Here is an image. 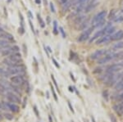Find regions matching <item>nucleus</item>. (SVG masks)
Here are the masks:
<instances>
[{
  "instance_id": "obj_32",
  "label": "nucleus",
  "mask_w": 123,
  "mask_h": 122,
  "mask_svg": "<svg viewBox=\"0 0 123 122\" xmlns=\"http://www.w3.org/2000/svg\"><path fill=\"white\" fill-rule=\"evenodd\" d=\"M102 70L101 67H97L94 70L93 72H94V74H100V73H102Z\"/></svg>"
},
{
  "instance_id": "obj_42",
  "label": "nucleus",
  "mask_w": 123,
  "mask_h": 122,
  "mask_svg": "<svg viewBox=\"0 0 123 122\" xmlns=\"http://www.w3.org/2000/svg\"><path fill=\"white\" fill-rule=\"evenodd\" d=\"M68 107H69V108H70V110L72 111V112L74 113V110H73V107H72V105H71V103L70 102H68Z\"/></svg>"
},
{
  "instance_id": "obj_7",
  "label": "nucleus",
  "mask_w": 123,
  "mask_h": 122,
  "mask_svg": "<svg viewBox=\"0 0 123 122\" xmlns=\"http://www.w3.org/2000/svg\"><path fill=\"white\" fill-rule=\"evenodd\" d=\"M11 81L13 83V84H15V85H19V84H21L25 82L23 75H20V74L19 75H15V76L11 77Z\"/></svg>"
},
{
  "instance_id": "obj_35",
  "label": "nucleus",
  "mask_w": 123,
  "mask_h": 122,
  "mask_svg": "<svg viewBox=\"0 0 123 122\" xmlns=\"http://www.w3.org/2000/svg\"><path fill=\"white\" fill-rule=\"evenodd\" d=\"M51 78H52V79H53V83H54V84H55L56 88H58V87H57V81H56V79H55V78H54V76H53V75H51Z\"/></svg>"
},
{
  "instance_id": "obj_34",
  "label": "nucleus",
  "mask_w": 123,
  "mask_h": 122,
  "mask_svg": "<svg viewBox=\"0 0 123 122\" xmlns=\"http://www.w3.org/2000/svg\"><path fill=\"white\" fill-rule=\"evenodd\" d=\"M29 25H30V26H31V30H32V32H33V33H35V28H34V25H33V24H32V22H31V20H29Z\"/></svg>"
},
{
  "instance_id": "obj_6",
  "label": "nucleus",
  "mask_w": 123,
  "mask_h": 122,
  "mask_svg": "<svg viewBox=\"0 0 123 122\" xmlns=\"http://www.w3.org/2000/svg\"><path fill=\"white\" fill-rule=\"evenodd\" d=\"M98 1H99V0H90V1L89 2L88 4H87V6L85 7V12H89L90 11L94 10V9L98 6Z\"/></svg>"
},
{
  "instance_id": "obj_54",
  "label": "nucleus",
  "mask_w": 123,
  "mask_h": 122,
  "mask_svg": "<svg viewBox=\"0 0 123 122\" xmlns=\"http://www.w3.org/2000/svg\"><path fill=\"white\" fill-rule=\"evenodd\" d=\"M3 71H4V70H3V69H2V68H0V75H1V74L3 73Z\"/></svg>"
},
{
  "instance_id": "obj_28",
  "label": "nucleus",
  "mask_w": 123,
  "mask_h": 122,
  "mask_svg": "<svg viewBox=\"0 0 123 122\" xmlns=\"http://www.w3.org/2000/svg\"><path fill=\"white\" fill-rule=\"evenodd\" d=\"M4 117L6 118L7 120H9V121H11V120L13 119V116L12 115V114L10 113H7V112H6V113H4Z\"/></svg>"
},
{
  "instance_id": "obj_23",
  "label": "nucleus",
  "mask_w": 123,
  "mask_h": 122,
  "mask_svg": "<svg viewBox=\"0 0 123 122\" xmlns=\"http://www.w3.org/2000/svg\"><path fill=\"white\" fill-rule=\"evenodd\" d=\"M0 109H2V110H3V111L8 110V107H7L6 102H0Z\"/></svg>"
},
{
  "instance_id": "obj_10",
  "label": "nucleus",
  "mask_w": 123,
  "mask_h": 122,
  "mask_svg": "<svg viewBox=\"0 0 123 122\" xmlns=\"http://www.w3.org/2000/svg\"><path fill=\"white\" fill-rule=\"evenodd\" d=\"M104 35H106V34L104 33V31L102 30V29H101L100 30H98V31H97V32L95 33V34H94V36L92 37V38L90 39L89 40V44H91L92 42H94V40H97L98 39H99V38H101V37L102 36H104Z\"/></svg>"
},
{
  "instance_id": "obj_48",
  "label": "nucleus",
  "mask_w": 123,
  "mask_h": 122,
  "mask_svg": "<svg viewBox=\"0 0 123 122\" xmlns=\"http://www.w3.org/2000/svg\"><path fill=\"white\" fill-rule=\"evenodd\" d=\"M5 33V32H4ZM4 33H0V39H3V35H4Z\"/></svg>"
},
{
  "instance_id": "obj_20",
  "label": "nucleus",
  "mask_w": 123,
  "mask_h": 122,
  "mask_svg": "<svg viewBox=\"0 0 123 122\" xmlns=\"http://www.w3.org/2000/svg\"><path fill=\"white\" fill-rule=\"evenodd\" d=\"M123 49V42L122 41L115 44L113 46V50H119V49Z\"/></svg>"
},
{
  "instance_id": "obj_11",
  "label": "nucleus",
  "mask_w": 123,
  "mask_h": 122,
  "mask_svg": "<svg viewBox=\"0 0 123 122\" xmlns=\"http://www.w3.org/2000/svg\"><path fill=\"white\" fill-rule=\"evenodd\" d=\"M0 87L3 89H5L6 91H9L11 88V84L6 79H0Z\"/></svg>"
},
{
  "instance_id": "obj_39",
  "label": "nucleus",
  "mask_w": 123,
  "mask_h": 122,
  "mask_svg": "<svg viewBox=\"0 0 123 122\" xmlns=\"http://www.w3.org/2000/svg\"><path fill=\"white\" fill-rule=\"evenodd\" d=\"M117 99H118V100H120V101H123V92L120 94V95H118V97H117Z\"/></svg>"
},
{
  "instance_id": "obj_2",
  "label": "nucleus",
  "mask_w": 123,
  "mask_h": 122,
  "mask_svg": "<svg viewBox=\"0 0 123 122\" xmlns=\"http://www.w3.org/2000/svg\"><path fill=\"white\" fill-rule=\"evenodd\" d=\"M94 27H93V26H91V27H89V28H88V29H85V30H84L83 32H82L81 34V35L78 37L77 41L78 42H81V43L86 41V40L89 38L91 33L93 32V30H94Z\"/></svg>"
},
{
  "instance_id": "obj_15",
  "label": "nucleus",
  "mask_w": 123,
  "mask_h": 122,
  "mask_svg": "<svg viewBox=\"0 0 123 122\" xmlns=\"http://www.w3.org/2000/svg\"><path fill=\"white\" fill-rule=\"evenodd\" d=\"M89 19L87 18L86 20H85L84 22H82L81 25H79V27H78V29H80V30H85V29H88V25H89Z\"/></svg>"
},
{
  "instance_id": "obj_38",
  "label": "nucleus",
  "mask_w": 123,
  "mask_h": 122,
  "mask_svg": "<svg viewBox=\"0 0 123 122\" xmlns=\"http://www.w3.org/2000/svg\"><path fill=\"white\" fill-rule=\"evenodd\" d=\"M18 30H19V33H20V34H23L24 33H25V30H24V28H23V27H20Z\"/></svg>"
},
{
  "instance_id": "obj_33",
  "label": "nucleus",
  "mask_w": 123,
  "mask_h": 122,
  "mask_svg": "<svg viewBox=\"0 0 123 122\" xmlns=\"http://www.w3.org/2000/svg\"><path fill=\"white\" fill-rule=\"evenodd\" d=\"M49 6H50V9H51V12L54 13L56 11H55V7H54V5H53V3H49Z\"/></svg>"
},
{
  "instance_id": "obj_41",
  "label": "nucleus",
  "mask_w": 123,
  "mask_h": 122,
  "mask_svg": "<svg viewBox=\"0 0 123 122\" xmlns=\"http://www.w3.org/2000/svg\"><path fill=\"white\" fill-rule=\"evenodd\" d=\"M60 2H61V3L62 5H64V4H66L68 2V0H60Z\"/></svg>"
},
{
  "instance_id": "obj_17",
  "label": "nucleus",
  "mask_w": 123,
  "mask_h": 122,
  "mask_svg": "<svg viewBox=\"0 0 123 122\" xmlns=\"http://www.w3.org/2000/svg\"><path fill=\"white\" fill-rule=\"evenodd\" d=\"M3 62L4 63L6 66H7L8 67H14L15 66V64L12 61H11L9 58H5L4 60L3 61Z\"/></svg>"
},
{
  "instance_id": "obj_57",
  "label": "nucleus",
  "mask_w": 123,
  "mask_h": 122,
  "mask_svg": "<svg viewBox=\"0 0 123 122\" xmlns=\"http://www.w3.org/2000/svg\"><path fill=\"white\" fill-rule=\"evenodd\" d=\"M121 12V13H123V8L122 9V10H121V12Z\"/></svg>"
},
{
  "instance_id": "obj_9",
  "label": "nucleus",
  "mask_w": 123,
  "mask_h": 122,
  "mask_svg": "<svg viewBox=\"0 0 123 122\" xmlns=\"http://www.w3.org/2000/svg\"><path fill=\"white\" fill-rule=\"evenodd\" d=\"M110 41H111V35H108V34H106V35L96 40V44L97 45H98V44H108Z\"/></svg>"
},
{
  "instance_id": "obj_12",
  "label": "nucleus",
  "mask_w": 123,
  "mask_h": 122,
  "mask_svg": "<svg viewBox=\"0 0 123 122\" xmlns=\"http://www.w3.org/2000/svg\"><path fill=\"white\" fill-rule=\"evenodd\" d=\"M76 3H77V0H68V2L66 4L62 5V12H67L69 9L72 7V6H73L74 4H76Z\"/></svg>"
},
{
  "instance_id": "obj_18",
  "label": "nucleus",
  "mask_w": 123,
  "mask_h": 122,
  "mask_svg": "<svg viewBox=\"0 0 123 122\" xmlns=\"http://www.w3.org/2000/svg\"><path fill=\"white\" fill-rule=\"evenodd\" d=\"M12 53H13V52L12 51L11 48H8V49H3V50L2 51V55H3V56H4V57H9Z\"/></svg>"
},
{
  "instance_id": "obj_58",
  "label": "nucleus",
  "mask_w": 123,
  "mask_h": 122,
  "mask_svg": "<svg viewBox=\"0 0 123 122\" xmlns=\"http://www.w3.org/2000/svg\"><path fill=\"white\" fill-rule=\"evenodd\" d=\"M122 8H123V3H122Z\"/></svg>"
},
{
  "instance_id": "obj_56",
  "label": "nucleus",
  "mask_w": 123,
  "mask_h": 122,
  "mask_svg": "<svg viewBox=\"0 0 123 122\" xmlns=\"http://www.w3.org/2000/svg\"><path fill=\"white\" fill-rule=\"evenodd\" d=\"M92 121H93V122H95V121H94V117H92Z\"/></svg>"
},
{
  "instance_id": "obj_14",
  "label": "nucleus",
  "mask_w": 123,
  "mask_h": 122,
  "mask_svg": "<svg viewBox=\"0 0 123 122\" xmlns=\"http://www.w3.org/2000/svg\"><path fill=\"white\" fill-rule=\"evenodd\" d=\"M7 107H8V110L12 111L13 112H18L20 110V107L16 104V103H12V102H7Z\"/></svg>"
},
{
  "instance_id": "obj_55",
  "label": "nucleus",
  "mask_w": 123,
  "mask_h": 122,
  "mask_svg": "<svg viewBox=\"0 0 123 122\" xmlns=\"http://www.w3.org/2000/svg\"><path fill=\"white\" fill-rule=\"evenodd\" d=\"M48 51H49V53H51L52 50H51V49H50V48H49V47H48Z\"/></svg>"
},
{
  "instance_id": "obj_5",
  "label": "nucleus",
  "mask_w": 123,
  "mask_h": 122,
  "mask_svg": "<svg viewBox=\"0 0 123 122\" xmlns=\"http://www.w3.org/2000/svg\"><path fill=\"white\" fill-rule=\"evenodd\" d=\"M122 69V66H121L120 63H115V64H113V65H110L107 68V70H106V72H107V73L114 74L115 72L121 71Z\"/></svg>"
},
{
  "instance_id": "obj_25",
  "label": "nucleus",
  "mask_w": 123,
  "mask_h": 122,
  "mask_svg": "<svg viewBox=\"0 0 123 122\" xmlns=\"http://www.w3.org/2000/svg\"><path fill=\"white\" fill-rule=\"evenodd\" d=\"M37 17H38V21L40 22V25L42 28H44V26H45V23H44V21H43V19L41 18L40 15V14H37Z\"/></svg>"
},
{
  "instance_id": "obj_45",
  "label": "nucleus",
  "mask_w": 123,
  "mask_h": 122,
  "mask_svg": "<svg viewBox=\"0 0 123 122\" xmlns=\"http://www.w3.org/2000/svg\"><path fill=\"white\" fill-rule=\"evenodd\" d=\"M68 88H69V91H70V92H73V91H74V89H73L74 88H72V86H69Z\"/></svg>"
},
{
  "instance_id": "obj_1",
  "label": "nucleus",
  "mask_w": 123,
  "mask_h": 122,
  "mask_svg": "<svg viewBox=\"0 0 123 122\" xmlns=\"http://www.w3.org/2000/svg\"><path fill=\"white\" fill-rule=\"evenodd\" d=\"M108 15L107 10H102L98 13H97L95 16L93 17L92 21H91V25L93 27L95 28H98L101 27L104 25L105 23V17Z\"/></svg>"
},
{
  "instance_id": "obj_22",
  "label": "nucleus",
  "mask_w": 123,
  "mask_h": 122,
  "mask_svg": "<svg viewBox=\"0 0 123 122\" xmlns=\"http://www.w3.org/2000/svg\"><path fill=\"white\" fill-rule=\"evenodd\" d=\"M53 32L55 35H57L58 34V29H57V21H53Z\"/></svg>"
},
{
  "instance_id": "obj_50",
  "label": "nucleus",
  "mask_w": 123,
  "mask_h": 122,
  "mask_svg": "<svg viewBox=\"0 0 123 122\" xmlns=\"http://www.w3.org/2000/svg\"><path fill=\"white\" fill-rule=\"evenodd\" d=\"M44 51H45V53H47V54H48V56H49V53H48V50H47V49H46V47H45V46H44Z\"/></svg>"
},
{
  "instance_id": "obj_26",
  "label": "nucleus",
  "mask_w": 123,
  "mask_h": 122,
  "mask_svg": "<svg viewBox=\"0 0 123 122\" xmlns=\"http://www.w3.org/2000/svg\"><path fill=\"white\" fill-rule=\"evenodd\" d=\"M10 75H11L8 73V72H7V71H3V73H2L1 75H0V76L3 77V78H8V77L10 76Z\"/></svg>"
},
{
  "instance_id": "obj_13",
  "label": "nucleus",
  "mask_w": 123,
  "mask_h": 122,
  "mask_svg": "<svg viewBox=\"0 0 123 122\" xmlns=\"http://www.w3.org/2000/svg\"><path fill=\"white\" fill-rule=\"evenodd\" d=\"M86 19H87V17L85 15H78V16H76L75 18V24L76 25H80L82 22H84Z\"/></svg>"
},
{
  "instance_id": "obj_3",
  "label": "nucleus",
  "mask_w": 123,
  "mask_h": 122,
  "mask_svg": "<svg viewBox=\"0 0 123 122\" xmlns=\"http://www.w3.org/2000/svg\"><path fill=\"white\" fill-rule=\"evenodd\" d=\"M111 51L107 50V49H98V50L94 52V53L90 55V58L92 59V60H98V59L102 58L103 56L108 54Z\"/></svg>"
},
{
  "instance_id": "obj_44",
  "label": "nucleus",
  "mask_w": 123,
  "mask_h": 122,
  "mask_svg": "<svg viewBox=\"0 0 123 122\" xmlns=\"http://www.w3.org/2000/svg\"><path fill=\"white\" fill-rule=\"evenodd\" d=\"M28 15H29L30 18H33V14L31 13V11H29V12H28Z\"/></svg>"
},
{
  "instance_id": "obj_24",
  "label": "nucleus",
  "mask_w": 123,
  "mask_h": 122,
  "mask_svg": "<svg viewBox=\"0 0 123 122\" xmlns=\"http://www.w3.org/2000/svg\"><path fill=\"white\" fill-rule=\"evenodd\" d=\"M117 10H113L111 12H110V15H109V19L110 20H113V18H115L116 16H117Z\"/></svg>"
},
{
  "instance_id": "obj_51",
  "label": "nucleus",
  "mask_w": 123,
  "mask_h": 122,
  "mask_svg": "<svg viewBox=\"0 0 123 122\" xmlns=\"http://www.w3.org/2000/svg\"><path fill=\"white\" fill-rule=\"evenodd\" d=\"M50 16H48L47 17V24H49L50 23Z\"/></svg>"
},
{
  "instance_id": "obj_47",
  "label": "nucleus",
  "mask_w": 123,
  "mask_h": 122,
  "mask_svg": "<svg viewBox=\"0 0 123 122\" xmlns=\"http://www.w3.org/2000/svg\"><path fill=\"white\" fill-rule=\"evenodd\" d=\"M71 77H72V79H73V81H74V82H76V79H75V78H74V75H72V73H71Z\"/></svg>"
},
{
  "instance_id": "obj_30",
  "label": "nucleus",
  "mask_w": 123,
  "mask_h": 122,
  "mask_svg": "<svg viewBox=\"0 0 123 122\" xmlns=\"http://www.w3.org/2000/svg\"><path fill=\"white\" fill-rule=\"evenodd\" d=\"M59 31H60V33L62 34V38H66V33H65V31H64V29H63V28L62 26H59Z\"/></svg>"
},
{
  "instance_id": "obj_46",
  "label": "nucleus",
  "mask_w": 123,
  "mask_h": 122,
  "mask_svg": "<svg viewBox=\"0 0 123 122\" xmlns=\"http://www.w3.org/2000/svg\"><path fill=\"white\" fill-rule=\"evenodd\" d=\"M35 3H37V4H40L41 3V0H35Z\"/></svg>"
},
{
  "instance_id": "obj_16",
  "label": "nucleus",
  "mask_w": 123,
  "mask_h": 122,
  "mask_svg": "<svg viewBox=\"0 0 123 122\" xmlns=\"http://www.w3.org/2000/svg\"><path fill=\"white\" fill-rule=\"evenodd\" d=\"M114 88L117 90V91H123V80L122 79H120V80L115 84Z\"/></svg>"
},
{
  "instance_id": "obj_36",
  "label": "nucleus",
  "mask_w": 123,
  "mask_h": 122,
  "mask_svg": "<svg viewBox=\"0 0 123 122\" xmlns=\"http://www.w3.org/2000/svg\"><path fill=\"white\" fill-rule=\"evenodd\" d=\"M110 119H111L112 122H117V119L114 116V115H110Z\"/></svg>"
},
{
  "instance_id": "obj_52",
  "label": "nucleus",
  "mask_w": 123,
  "mask_h": 122,
  "mask_svg": "<svg viewBox=\"0 0 123 122\" xmlns=\"http://www.w3.org/2000/svg\"><path fill=\"white\" fill-rule=\"evenodd\" d=\"M23 48H24V52H25V53L26 54V44H23Z\"/></svg>"
},
{
  "instance_id": "obj_27",
  "label": "nucleus",
  "mask_w": 123,
  "mask_h": 122,
  "mask_svg": "<svg viewBox=\"0 0 123 122\" xmlns=\"http://www.w3.org/2000/svg\"><path fill=\"white\" fill-rule=\"evenodd\" d=\"M108 96L109 94H108V90H104V91L102 92V97L105 98L106 101H108Z\"/></svg>"
},
{
  "instance_id": "obj_53",
  "label": "nucleus",
  "mask_w": 123,
  "mask_h": 122,
  "mask_svg": "<svg viewBox=\"0 0 123 122\" xmlns=\"http://www.w3.org/2000/svg\"><path fill=\"white\" fill-rule=\"evenodd\" d=\"M48 119H49V122H53V120H52L51 116H48Z\"/></svg>"
},
{
  "instance_id": "obj_37",
  "label": "nucleus",
  "mask_w": 123,
  "mask_h": 122,
  "mask_svg": "<svg viewBox=\"0 0 123 122\" xmlns=\"http://www.w3.org/2000/svg\"><path fill=\"white\" fill-rule=\"evenodd\" d=\"M53 64H54L55 66H56V67H57V68H60V66H59V64L57 63V62L55 60L54 58H53Z\"/></svg>"
},
{
  "instance_id": "obj_29",
  "label": "nucleus",
  "mask_w": 123,
  "mask_h": 122,
  "mask_svg": "<svg viewBox=\"0 0 123 122\" xmlns=\"http://www.w3.org/2000/svg\"><path fill=\"white\" fill-rule=\"evenodd\" d=\"M11 49H12V51L13 52V53H16V52L20 51V48L16 45H14V46H12V47H11Z\"/></svg>"
},
{
  "instance_id": "obj_49",
  "label": "nucleus",
  "mask_w": 123,
  "mask_h": 122,
  "mask_svg": "<svg viewBox=\"0 0 123 122\" xmlns=\"http://www.w3.org/2000/svg\"><path fill=\"white\" fill-rule=\"evenodd\" d=\"M4 29H3V28H2L1 26H0V33H4Z\"/></svg>"
},
{
  "instance_id": "obj_19",
  "label": "nucleus",
  "mask_w": 123,
  "mask_h": 122,
  "mask_svg": "<svg viewBox=\"0 0 123 122\" xmlns=\"http://www.w3.org/2000/svg\"><path fill=\"white\" fill-rule=\"evenodd\" d=\"M112 21L115 23H122L123 22V15H117L116 17L112 20Z\"/></svg>"
},
{
  "instance_id": "obj_40",
  "label": "nucleus",
  "mask_w": 123,
  "mask_h": 122,
  "mask_svg": "<svg viewBox=\"0 0 123 122\" xmlns=\"http://www.w3.org/2000/svg\"><path fill=\"white\" fill-rule=\"evenodd\" d=\"M7 91L5 89H3V88H2L1 87H0V94H6Z\"/></svg>"
},
{
  "instance_id": "obj_4",
  "label": "nucleus",
  "mask_w": 123,
  "mask_h": 122,
  "mask_svg": "<svg viewBox=\"0 0 123 122\" xmlns=\"http://www.w3.org/2000/svg\"><path fill=\"white\" fill-rule=\"evenodd\" d=\"M7 98L9 101V102L12 103H20V98L16 95V93H13L12 91H7L6 93Z\"/></svg>"
},
{
  "instance_id": "obj_8",
  "label": "nucleus",
  "mask_w": 123,
  "mask_h": 122,
  "mask_svg": "<svg viewBox=\"0 0 123 122\" xmlns=\"http://www.w3.org/2000/svg\"><path fill=\"white\" fill-rule=\"evenodd\" d=\"M123 39V30L119 29L117 32L113 33L111 35V41H117V40H121Z\"/></svg>"
},
{
  "instance_id": "obj_31",
  "label": "nucleus",
  "mask_w": 123,
  "mask_h": 122,
  "mask_svg": "<svg viewBox=\"0 0 123 122\" xmlns=\"http://www.w3.org/2000/svg\"><path fill=\"white\" fill-rule=\"evenodd\" d=\"M50 87H51V89H52V93L53 94V98H54L55 101H57V94H56L55 91H54V88H53V85H52V84H50Z\"/></svg>"
},
{
  "instance_id": "obj_21",
  "label": "nucleus",
  "mask_w": 123,
  "mask_h": 122,
  "mask_svg": "<svg viewBox=\"0 0 123 122\" xmlns=\"http://www.w3.org/2000/svg\"><path fill=\"white\" fill-rule=\"evenodd\" d=\"M3 39H7V40H9V41H13L14 40L13 36H12L11 34H9V33H6V32L4 33Z\"/></svg>"
},
{
  "instance_id": "obj_43",
  "label": "nucleus",
  "mask_w": 123,
  "mask_h": 122,
  "mask_svg": "<svg viewBox=\"0 0 123 122\" xmlns=\"http://www.w3.org/2000/svg\"><path fill=\"white\" fill-rule=\"evenodd\" d=\"M34 111H35V114L37 115V116H39V113H38V111H37V108H36V107H34Z\"/></svg>"
}]
</instances>
